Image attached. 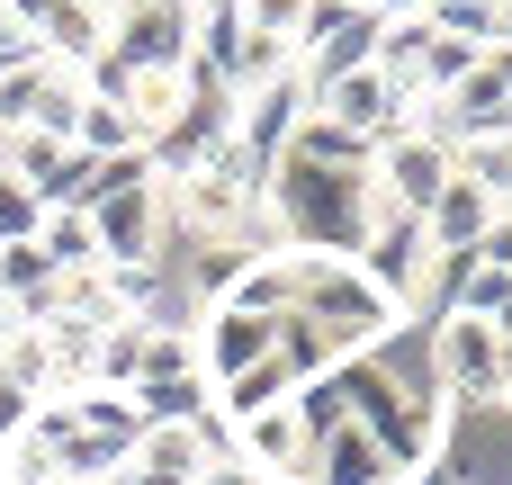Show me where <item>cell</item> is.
Returning a JSON list of instances; mask_svg holds the SVG:
<instances>
[{
  "label": "cell",
  "instance_id": "cell-1",
  "mask_svg": "<svg viewBox=\"0 0 512 485\" xmlns=\"http://www.w3.org/2000/svg\"><path fill=\"white\" fill-rule=\"evenodd\" d=\"M261 171L243 162V144L225 135L207 162H189L162 198H171V234L189 243V252H207V243H243V225H252V207H261Z\"/></svg>",
  "mask_w": 512,
  "mask_h": 485
},
{
  "label": "cell",
  "instance_id": "cell-2",
  "mask_svg": "<svg viewBox=\"0 0 512 485\" xmlns=\"http://www.w3.org/2000/svg\"><path fill=\"white\" fill-rule=\"evenodd\" d=\"M297 315L324 324L351 360H360V351H387V342L405 333L396 297H378L360 261H324V252H297Z\"/></svg>",
  "mask_w": 512,
  "mask_h": 485
},
{
  "label": "cell",
  "instance_id": "cell-3",
  "mask_svg": "<svg viewBox=\"0 0 512 485\" xmlns=\"http://www.w3.org/2000/svg\"><path fill=\"white\" fill-rule=\"evenodd\" d=\"M450 171H459V144L441 135V126H396V135H378V153H369V216L387 225V216H423L441 189H450Z\"/></svg>",
  "mask_w": 512,
  "mask_h": 485
},
{
  "label": "cell",
  "instance_id": "cell-4",
  "mask_svg": "<svg viewBox=\"0 0 512 485\" xmlns=\"http://www.w3.org/2000/svg\"><path fill=\"white\" fill-rule=\"evenodd\" d=\"M504 369H512V351H504V333L486 324V315H441L432 324V387L459 405V414H495L504 405Z\"/></svg>",
  "mask_w": 512,
  "mask_h": 485
},
{
  "label": "cell",
  "instance_id": "cell-5",
  "mask_svg": "<svg viewBox=\"0 0 512 485\" xmlns=\"http://www.w3.org/2000/svg\"><path fill=\"white\" fill-rule=\"evenodd\" d=\"M306 117H315V81H306V72H297V54H288L270 81H252V90L234 99V144H243V162L270 180V171H279V153H288V135H297Z\"/></svg>",
  "mask_w": 512,
  "mask_h": 485
},
{
  "label": "cell",
  "instance_id": "cell-6",
  "mask_svg": "<svg viewBox=\"0 0 512 485\" xmlns=\"http://www.w3.org/2000/svg\"><path fill=\"white\" fill-rule=\"evenodd\" d=\"M387 459H396V477H423V468H450V441H459V405L423 378V387H405L378 423H360Z\"/></svg>",
  "mask_w": 512,
  "mask_h": 485
},
{
  "label": "cell",
  "instance_id": "cell-7",
  "mask_svg": "<svg viewBox=\"0 0 512 485\" xmlns=\"http://www.w3.org/2000/svg\"><path fill=\"white\" fill-rule=\"evenodd\" d=\"M108 63H126V72H180L189 63V0H117L108 9Z\"/></svg>",
  "mask_w": 512,
  "mask_h": 485
},
{
  "label": "cell",
  "instance_id": "cell-8",
  "mask_svg": "<svg viewBox=\"0 0 512 485\" xmlns=\"http://www.w3.org/2000/svg\"><path fill=\"white\" fill-rule=\"evenodd\" d=\"M225 432H234V459H243L261 485H297V477H306V459H315V414H306L297 396L270 405V414L225 423Z\"/></svg>",
  "mask_w": 512,
  "mask_h": 485
},
{
  "label": "cell",
  "instance_id": "cell-9",
  "mask_svg": "<svg viewBox=\"0 0 512 485\" xmlns=\"http://www.w3.org/2000/svg\"><path fill=\"white\" fill-rule=\"evenodd\" d=\"M279 351V324L270 315H243V306H207L198 315V378L207 387H234L243 369H261Z\"/></svg>",
  "mask_w": 512,
  "mask_h": 485
},
{
  "label": "cell",
  "instance_id": "cell-10",
  "mask_svg": "<svg viewBox=\"0 0 512 485\" xmlns=\"http://www.w3.org/2000/svg\"><path fill=\"white\" fill-rule=\"evenodd\" d=\"M315 117L324 126H342V135H396L405 126V99H396V81L378 72V63H360V72H342V81H324L315 90Z\"/></svg>",
  "mask_w": 512,
  "mask_h": 485
},
{
  "label": "cell",
  "instance_id": "cell-11",
  "mask_svg": "<svg viewBox=\"0 0 512 485\" xmlns=\"http://www.w3.org/2000/svg\"><path fill=\"white\" fill-rule=\"evenodd\" d=\"M27 36H36V63H54V72H90V63L108 54V9H99V0H54Z\"/></svg>",
  "mask_w": 512,
  "mask_h": 485
},
{
  "label": "cell",
  "instance_id": "cell-12",
  "mask_svg": "<svg viewBox=\"0 0 512 485\" xmlns=\"http://www.w3.org/2000/svg\"><path fill=\"white\" fill-rule=\"evenodd\" d=\"M297 485H405V477H396V459L360 423H333V432H315V459H306Z\"/></svg>",
  "mask_w": 512,
  "mask_h": 485
},
{
  "label": "cell",
  "instance_id": "cell-13",
  "mask_svg": "<svg viewBox=\"0 0 512 485\" xmlns=\"http://www.w3.org/2000/svg\"><path fill=\"white\" fill-rule=\"evenodd\" d=\"M495 216H504V207H495L477 180H459V171H450V189L423 207V234H432V252H441V261H468V252L486 243V225H495Z\"/></svg>",
  "mask_w": 512,
  "mask_h": 485
},
{
  "label": "cell",
  "instance_id": "cell-14",
  "mask_svg": "<svg viewBox=\"0 0 512 485\" xmlns=\"http://www.w3.org/2000/svg\"><path fill=\"white\" fill-rule=\"evenodd\" d=\"M378 36H387V18H369V9H351L315 54H297V72L324 90V81H342V72H360V63H378Z\"/></svg>",
  "mask_w": 512,
  "mask_h": 485
},
{
  "label": "cell",
  "instance_id": "cell-15",
  "mask_svg": "<svg viewBox=\"0 0 512 485\" xmlns=\"http://www.w3.org/2000/svg\"><path fill=\"white\" fill-rule=\"evenodd\" d=\"M198 414H216V387L189 369V378H144L135 387V423L144 432H162V423H198Z\"/></svg>",
  "mask_w": 512,
  "mask_h": 485
},
{
  "label": "cell",
  "instance_id": "cell-16",
  "mask_svg": "<svg viewBox=\"0 0 512 485\" xmlns=\"http://www.w3.org/2000/svg\"><path fill=\"white\" fill-rule=\"evenodd\" d=\"M36 243H45V261H54L63 279H72V270H108V261H99V225H90V207H45Z\"/></svg>",
  "mask_w": 512,
  "mask_h": 485
},
{
  "label": "cell",
  "instance_id": "cell-17",
  "mask_svg": "<svg viewBox=\"0 0 512 485\" xmlns=\"http://www.w3.org/2000/svg\"><path fill=\"white\" fill-rule=\"evenodd\" d=\"M351 351L324 333V324H306V315H279V369L297 378V387H315V378H333Z\"/></svg>",
  "mask_w": 512,
  "mask_h": 485
},
{
  "label": "cell",
  "instance_id": "cell-18",
  "mask_svg": "<svg viewBox=\"0 0 512 485\" xmlns=\"http://www.w3.org/2000/svg\"><path fill=\"white\" fill-rule=\"evenodd\" d=\"M72 153H90V162H126V153H144V135H135V117H126L117 99L90 90V108H81V126H72Z\"/></svg>",
  "mask_w": 512,
  "mask_h": 485
},
{
  "label": "cell",
  "instance_id": "cell-19",
  "mask_svg": "<svg viewBox=\"0 0 512 485\" xmlns=\"http://www.w3.org/2000/svg\"><path fill=\"white\" fill-rule=\"evenodd\" d=\"M288 396H297V378H288V369H279V351H270L261 369H243L234 387H216V414H225V423H243V414H270V405H288Z\"/></svg>",
  "mask_w": 512,
  "mask_h": 485
},
{
  "label": "cell",
  "instance_id": "cell-20",
  "mask_svg": "<svg viewBox=\"0 0 512 485\" xmlns=\"http://www.w3.org/2000/svg\"><path fill=\"white\" fill-rule=\"evenodd\" d=\"M63 153H72V144H63V135H36V126L0 135V171H9V180H27L36 198H45V180L63 171Z\"/></svg>",
  "mask_w": 512,
  "mask_h": 485
},
{
  "label": "cell",
  "instance_id": "cell-21",
  "mask_svg": "<svg viewBox=\"0 0 512 485\" xmlns=\"http://www.w3.org/2000/svg\"><path fill=\"white\" fill-rule=\"evenodd\" d=\"M459 180H477L495 207H512V126H495V135H468V144H459Z\"/></svg>",
  "mask_w": 512,
  "mask_h": 485
},
{
  "label": "cell",
  "instance_id": "cell-22",
  "mask_svg": "<svg viewBox=\"0 0 512 485\" xmlns=\"http://www.w3.org/2000/svg\"><path fill=\"white\" fill-rule=\"evenodd\" d=\"M81 108H90V81H81V72H54V63H45V90H36V135H63V144H72Z\"/></svg>",
  "mask_w": 512,
  "mask_h": 485
},
{
  "label": "cell",
  "instance_id": "cell-23",
  "mask_svg": "<svg viewBox=\"0 0 512 485\" xmlns=\"http://www.w3.org/2000/svg\"><path fill=\"white\" fill-rule=\"evenodd\" d=\"M36 90H45V63H18V72H0V135L36 126Z\"/></svg>",
  "mask_w": 512,
  "mask_h": 485
},
{
  "label": "cell",
  "instance_id": "cell-24",
  "mask_svg": "<svg viewBox=\"0 0 512 485\" xmlns=\"http://www.w3.org/2000/svg\"><path fill=\"white\" fill-rule=\"evenodd\" d=\"M36 225H45V198L0 171V243H36Z\"/></svg>",
  "mask_w": 512,
  "mask_h": 485
},
{
  "label": "cell",
  "instance_id": "cell-25",
  "mask_svg": "<svg viewBox=\"0 0 512 485\" xmlns=\"http://www.w3.org/2000/svg\"><path fill=\"white\" fill-rule=\"evenodd\" d=\"M18 63H36V36L18 18H0V72H18Z\"/></svg>",
  "mask_w": 512,
  "mask_h": 485
},
{
  "label": "cell",
  "instance_id": "cell-26",
  "mask_svg": "<svg viewBox=\"0 0 512 485\" xmlns=\"http://www.w3.org/2000/svg\"><path fill=\"white\" fill-rule=\"evenodd\" d=\"M198 485H261V477H252V468H243V459L225 450V459H216V468H207V477H198Z\"/></svg>",
  "mask_w": 512,
  "mask_h": 485
},
{
  "label": "cell",
  "instance_id": "cell-27",
  "mask_svg": "<svg viewBox=\"0 0 512 485\" xmlns=\"http://www.w3.org/2000/svg\"><path fill=\"white\" fill-rule=\"evenodd\" d=\"M360 9H369V18H423L432 0H360Z\"/></svg>",
  "mask_w": 512,
  "mask_h": 485
},
{
  "label": "cell",
  "instance_id": "cell-28",
  "mask_svg": "<svg viewBox=\"0 0 512 485\" xmlns=\"http://www.w3.org/2000/svg\"><path fill=\"white\" fill-rule=\"evenodd\" d=\"M45 9H54V0H0V18H18V27H36Z\"/></svg>",
  "mask_w": 512,
  "mask_h": 485
},
{
  "label": "cell",
  "instance_id": "cell-29",
  "mask_svg": "<svg viewBox=\"0 0 512 485\" xmlns=\"http://www.w3.org/2000/svg\"><path fill=\"white\" fill-rule=\"evenodd\" d=\"M486 63H495V81L512 90V45H486Z\"/></svg>",
  "mask_w": 512,
  "mask_h": 485
},
{
  "label": "cell",
  "instance_id": "cell-30",
  "mask_svg": "<svg viewBox=\"0 0 512 485\" xmlns=\"http://www.w3.org/2000/svg\"><path fill=\"white\" fill-rule=\"evenodd\" d=\"M495 45H512V0H495Z\"/></svg>",
  "mask_w": 512,
  "mask_h": 485
},
{
  "label": "cell",
  "instance_id": "cell-31",
  "mask_svg": "<svg viewBox=\"0 0 512 485\" xmlns=\"http://www.w3.org/2000/svg\"><path fill=\"white\" fill-rule=\"evenodd\" d=\"M495 333H504V351H512V297H504V306H495Z\"/></svg>",
  "mask_w": 512,
  "mask_h": 485
},
{
  "label": "cell",
  "instance_id": "cell-32",
  "mask_svg": "<svg viewBox=\"0 0 512 485\" xmlns=\"http://www.w3.org/2000/svg\"><path fill=\"white\" fill-rule=\"evenodd\" d=\"M63 485H117V477H63Z\"/></svg>",
  "mask_w": 512,
  "mask_h": 485
},
{
  "label": "cell",
  "instance_id": "cell-33",
  "mask_svg": "<svg viewBox=\"0 0 512 485\" xmlns=\"http://www.w3.org/2000/svg\"><path fill=\"white\" fill-rule=\"evenodd\" d=\"M432 9H468V0H432Z\"/></svg>",
  "mask_w": 512,
  "mask_h": 485
},
{
  "label": "cell",
  "instance_id": "cell-34",
  "mask_svg": "<svg viewBox=\"0 0 512 485\" xmlns=\"http://www.w3.org/2000/svg\"><path fill=\"white\" fill-rule=\"evenodd\" d=\"M0 485H9V450H0Z\"/></svg>",
  "mask_w": 512,
  "mask_h": 485
},
{
  "label": "cell",
  "instance_id": "cell-35",
  "mask_svg": "<svg viewBox=\"0 0 512 485\" xmlns=\"http://www.w3.org/2000/svg\"><path fill=\"white\" fill-rule=\"evenodd\" d=\"M99 9H117V0H99Z\"/></svg>",
  "mask_w": 512,
  "mask_h": 485
},
{
  "label": "cell",
  "instance_id": "cell-36",
  "mask_svg": "<svg viewBox=\"0 0 512 485\" xmlns=\"http://www.w3.org/2000/svg\"><path fill=\"white\" fill-rule=\"evenodd\" d=\"M342 9H351V0H342Z\"/></svg>",
  "mask_w": 512,
  "mask_h": 485
},
{
  "label": "cell",
  "instance_id": "cell-37",
  "mask_svg": "<svg viewBox=\"0 0 512 485\" xmlns=\"http://www.w3.org/2000/svg\"><path fill=\"white\" fill-rule=\"evenodd\" d=\"M504 216H512V207H504Z\"/></svg>",
  "mask_w": 512,
  "mask_h": 485
}]
</instances>
